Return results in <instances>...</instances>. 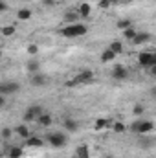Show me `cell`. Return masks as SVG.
<instances>
[{
	"label": "cell",
	"instance_id": "cell-1",
	"mask_svg": "<svg viewBox=\"0 0 156 158\" xmlns=\"http://www.w3.org/2000/svg\"><path fill=\"white\" fill-rule=\"evenodd\" d=\"M88 31V28L84 26V24H68L66 28H63L61 30V35L63 37H66V39H76V37H81V35H84Z\"/></svg>",
	"mask_w": 156,
	"mask_h": 158
},
{
	"label": "cell",
	"instance_id": "cell-2",
	"mask_svg": "<svg viewBox=\"0 0 156 158\" xmlns=\"http://www.w3.org/2000/svg\"><path fill=\"white\" fill-rule=\"evenodd\" d=\"M138 63H140V66L142 68H156V55L153 52H142L140 55H138Z\"/></svg>",
	"mask_w": 156,
	"mask_h": 158
},
{
	"label": "cell",
	"instance_id": "cell-3",
	"mask_svg": "<svg viewBox=\"0 0 156 158\" xmlns=\"http://www.w3.org/2000/svg\"><path fill=\"white\" fill-rule=\"evenodd\" d=\"M154 129V123L151 119H138L132 123V131L138 132V134H147V132H153Z\"/></svg>",
	"mask_w": 156,
	"mask_h": 158
},
{
	"label": "cell",
	"instance_id": "cell-4",
	"mask_svg": "<svg viewBox=\"0 0 156 158\" xmlns=\"http://www.w3.org/2000/svg\"><path fill=\"white\" fill-rule=\"evenodd\" d=\"M92 81H94V74H92L90 70H84V72L77 74L72 81H68L66 85H68V86H76V85H86V83H92Z\"/></svg>",
	"mask_w": 156,
	"mask_h": 158
},
{
	"label": "cell",
	"instance_id": "cell-5",
	"mask_svg": "<svg viewBox=\"0 0 156 158\" xmlns=\"http://www.w3.org/2000/svg\"><path fill=\"white\" fill-rule=\"evenodd\" d=\"M48 142L53 147H64L68 142V136L64 132H51V134H48Z\"/></svg>",
	"mask_w": 156,
	"mask_h": 158
},
{
	"label": "cell",
	"instance_id": "cell-6",
	"mask_svg": "<svg viewBox=\"0 0 156 158\" xmlns=\"http://www.w3.org/2000/svg\"><path fill=\"white\" fill-rule=\"evenodd\" d=\"M20 90V85L18 83H15V81H4V83H0V94L2 96H11V94H17Z\"/></svg>",
	"mask_w": 156,
	"mask_h": 158
},
{
	"label": "cell",
	"instance_id": "cell-7",
	"mask_svg": "<svg viewBox=\"0 0 156 158\" xmlns=\"http://www.w3.org/2000/svg\"><path fill=\"white\" fill-rule=\"evenodd\" d=\"M42 112H44V109H42L40 105H31V107H28L26 112H24V121H26V123H28V121H35Z\"/></svg>",
	"mask_w": 156,
	"mask_h": 158
},
{
	"label": "cell",
	"instance_id": "cell-8",
	"mask_svg": "<svg viewBox=\"0 0 156 158\" xmlns=\"http://www.w3.org/2000/svg\"><path fill=\"white\" fill-rule=\"evenodd\" d=\"M112 79H116V81H125V79H129V72H127V68H123L121 64H116L114 68H112Z\"/></svg>",
	"mask_w": 156,
	"mask_h": 158
},
{
	"label": "cell",
	"instance_id": "cell-9",
	"mask_svg": "<svg viewBox=\"0 0 156 158\" xmlns=\"http://www.w3.org/2000/svg\"><path fill=\"white\" fill-rule=\"evenodd\" d=\"M151 39H153V35H151L149 31H142V33H136V35H134V39L130 40V42H132V44H136V46H140V44L149 42Z\"/></svg>",
	"mask_w": 156,
	"mask_h": 158
},
{
	"label": "cell",
	"instance_id": "cell-10",
	"mask_svg": "<svg viewBox=\"0 0 156 158\" xmlns=\"http://www.w3.org/2000/svg\"><path fill=\"white\" fill-rule=\"evenodd\" d=\"M30 83H31L33 86H44V85L48 83V77H46L44 74L37 72V74H31V79H30Z\"/></svg>",
	"mask_w": 156,
	"mask_h": 158
},
{
	"label": "cell",
	"instance_id": "cell-11",
	"mask_svg": "<svg viewBox=\"0 0 156 158\" xmlns=\"http://www.w3.org/2000/svg\"><path fill=\"white\" fill-rule=\"evenodd\" d=\"M42 138H39V136H28L26 138V147H42Z\"/></svg>",
	"mask_w": 156,
	"mask_h": 158
},
{
	"label": "cell",
	"instance_id": "cell-12",
	"mask_svg": "<svg viewBox=\"0 0 156 158\" xmlns=\"http://www.w3.org/2000/svg\"><path fill=\"white\" fill-rule=\"evenodd\" d=\"M35 121L39 123L40 127H50V125L53 123V119H51V116H50V114H46V112H42V114H40L39 118L35 119Z\"/></svg>",
	"mask_w": 156,
	"mask_h": 158
},
{
	"label": "cell",
	"instance_id": "cell-13",
	"mask_svg": "<svg viewBox=\"0 0 156 158\" xmlns=\"http://www.w3.org/2000/svg\"><path fill=\"white\" fill-rule=\"evenodd\" d=\"M90 13H92V7H90L88 4H81V6H79V9H77L79 19H88Z\"/></svg>",
	"mask_w": 156,
	"mask_h": 158
},
{
	"label": "cell",
	"instance_id": "cell-14",
	"mask_svg": "<svg viewBox=\"0 0 156 158\" xmlns=\"http://www.w3.org/2000/svg\"><path fill=\"white\" fill-rule=\"evenodd\" d=\"M64 129H66L68 132H76V131L79 129V125H77V121H76V119L66 118V119H64Z\"/></svg>",
	"mask_w": 156,
	"mask_h": 158
},
{
	"label": "cell",
	"instance_id": "cell-15",
	"mask_svg": "<svg viewBox=\"0 0 156 158\" xmlns=\"http://www.w3.org/2000/svg\"><path fill=\"white\" fill-rule=\"evenodd\" d=\"M114 59H116V53H112L109 48L103 50V53H101V63H112Z\"/></svg>",
	"mask_w": 156,
	"mask_h": 158
},
{
	"label": "cell",
	"instance_id": "cell-16",
	"mask_svg": "<svg viewBox=\"0 0 156 158\" xmlns=\"http://www.w3.org/2000/svg\"><path fill=\"white\" fill-rule=\"evenodd\" d=\"M109 50L112 52V53H121L123 52V42L121 40H114V42H110V46H109Z\"/></svg>",
	"mask_w": 156,
	"mask_h": 158
},
{
	"label": "cell",
	"instance_id": "cell-17",
	"mask_svg": "<svg viewBox=\"0 0 156 158\" xmlns=\"http://www.w3.org/2000/svg\"><path fill=\"white\" fill-rule=\"evenodd\" d=\"M28 70H30L31 74H37V72H40V63H39V59H31V61L28 63Z\"/></svg>",
	"mask_w": 156,
	"mask_h": 158
},
{
	"label": "cell",
	"instance_id": "cell-18",
	"mask_svg": "<svg viewBox=\"0 0 156 158\" xmlns=\"http://www.w3.org/2000/svg\"><path fill=\"white\" fill-rule=\"evenodd\" d=\"M76 20H79L77 11H68V13L64 15V22H68V24H76Z\"/></svg>",
	"mask_w": 156,
	"mask_h": 158
},
{
	"label": "cell",
	"instance_id": "cell-19",
	"mask_svg": "<svg viewBox=\"0 0 156 158\" xmlns=\"http://www.w3.org/2000/svg\"><path fill=\"white\" fill-rule=\"evenodd\" d=\"M17 17H18V20H30V19H31V11L26 9V7H22V9H18Z\"/></svg>",
	"mask_w": 156,
	"mask_h": 158
},
{
	"label": "cell",
	"instance_id": "cell-20",
	"mask_svg": "<svg viewBox=\"0 0 156 158\" xmlns=\"http://www.w3.org/2000/svg\"><path fill=\"white\" fill-rule=\"evenodd\" d=\"M15 132H17V134H18L20 138H24V140H26V138L30 136V129H28L26 125H18V127L15 129Z\"/></svg>",
	"mask_w": 156,
	"mask_h": 158
},
{
	"label": "cell",
	"instance_id": "cell-21",
	"mask_svg": "<svg viewBox=\"0 0 156 158\" xmlns=\"http://www.w3.org/2000/svg\"><path fill=\"white\" fill-rule=\"evenodd\" d=\"M7 155H9V158H20L24 155V149H22V147H11Z\"/></svg>",
	"mask_w": 156,
	"mask_h": 158
},
{
	"label": "cell",
	"instance_id": "cell-22",
	"mask_svg": "<svg viewBox=\"0 0 156 158\" xmlns=\"http://www.w3.org/2000/svg\"><path fill=\"white\" fill-rule=\"evenodd\" d=\"M0 33H2L4 37H11V35H15V26H4Z\"/></svg>",
	"mask_w": 156,
	"mask_h": 158
},
{
	"label": "cell",
	"instance_id": "cell-23",
	"mask_svg": "<svg viewBox=\"0 0 156 158\" xmlns=\"http://www.w3.org/2000/svg\"><path fill=\"white\" fill-rule=\"evenodd\" d=\"M112 129H114V132H125L127 131V125L121 123V121H114L112 123Z\"/></svg>",
	"mask_w": 156,
	"mask_h": 158
},
{
	"label": "cell",
	"instance_id": "cell-24",
	"mask_svg": "<svg viewBox=\"0 0 156 158\" xmlns=\"http://www.w3.org/2000/svg\"><path fill=\"white\" fill-rule=\"evenodd\" d=\"M136 33H138V31H136V30H132V26H130V28H127V30H123V37H125V39H129V40L134 39V35H136Z\"/></svg>",
	"mask_w": 156,
	"mask_h": 158
},
{
	"label": "cell",
	"instance_id": "cell-25",
	"mask_svg": "<svg viewBox=\"0 0 156 158\" xmlns=\"http://www.w3.org/2000/svg\"><path fill=\"white\" fill-rule=\"evenodd\" d=\"M77 158H88V147L86 145H81V147H77Z\"/></svg>",
	"mask_w": 156,
	"mask_h": 158
},
{
	"label": "cell",
	"instance_id": "cell-26",
	"mask_svg": "<svg viewBox=\"0 0 156 158\" xmlns=\"http://www.w3.org/2000/svg\"><path fill=\"white\" fill-rule=\"evenodd\" d=\"M130 26H132V22H130L129 19H123V20L117 22V28H119V30H127V28H130Z\"/></svg>",
	"mask_w": 156,
	"mask_h": 158
},
{
	"label": "cell",
	"instance_id": "cell-27",
	"mask_svg": "<svg viewBox=\"0 0 156 158\" xmlns=\"http://www.w3.org/2000/svg\"><path fill=\"white\" fill-rule=\"evenodd\" d=\"M107 125H109V121H107L105 118H99V119H96V123H94V127H96V129H105Z\"/></svg>",
	"mask_w": 156,
	"mask_h": 158
},
{
	"label": "cell",
	"instance_id": "cell-28",
	"mask_svg": "<svg viewBox=\"0 0 156 158\" xmlns=\"http://www.w3.org/2000/svg\"><path fill=\"white\" fill-rule=\"evenodd\" d=\"M28 53L37 55V53H39V46H37V44H30V46H28Z\"/></svg>",
	"mask_w": 156,
	"mask_h": 158
},
{
	"label": "cell",
	"instance_id": "cell-29",
	"mask_svg": "<svg viewBox=\"0 0 156 158\" xmlns=\"http://www.w3.org/2000/svg\"><path fill=\"white\" fill-rule=\"evenodd\" d=\"M11 134H13V131H11L9 127H6V129H2V138H6V140H9V138H11Z\"/></svg>",
	"mask_w": 156,
	"mask_h": 158
},
{
	"label": "cell",
	"instance_id": "cell-30",
	"mask_svg": "<svg viewBox=\"0 0 156 158\" xmlns=\"http://www.w3.org/2000/svg\"><path fill=\"white\" fill-rule=\"evenodd\" d=\"M143 112H145V107H143V105H136V107H134V114H136V116H140V114H143Z\"/></svg>",
	"mask_w": 156,
	"mask_h": 158
},
{
	"label": "cell",
	"instance_id": "cell-31",
	"mask_svg": "<svg viewBox=\"0 0 156 158\" xmlns=\"http://www.w3.org/2000/svg\"><path fill=\"white\" fill-rule=\"evenodd\" d=\"M101 9H107L109 6H110V0H99V4H97Z\"/></svg>",
	"mask_w": 156,
	"mask_h": 158
},
{
	"label": "cell",
	"instance_id": "cell-32",
	"mask_svg": "<svg viewBox=\"0 0 156 158\" xmlns=\"http://www.w3.org/2000/svg\"><path fill=\"white\" fill-rule=\"evenodd\" d=\"M140 145H142V147H149V145H151V142H149V140H145V138H142V140H140Z\"/></svg>",
	"mask_w": 156,
	"mask_h": 158
},
{
	"label": "cell",
	"instance_id": "cell-33",
	"mask_svg": "<svg viewBox=\"0 0 156 158\" xmlns=\"http://www.w3.org/2000/svg\"><path fill=\"white\" fill-rule=\"evenodd\" d=\"M6 7H7V6H6V2H2V0H0V13H2V11H6Z\"/></svg>",
	"mask_w": 156,
	"mask_h": 158
},
{
	"label": "cell",
	"instance_id": "cell-34",
	"mask_svg": "<svg viewBox=\"0 0 156 158\" xmlns=\"http://www.w3.org/2000/svg\"><path fill=\"white\" fill-rule=\"evenodd\" d=\"M4 105H6V98L0 94V107H4Z\"/></svg>",
	"mask_w": 156,
	"mask_h": 158
},
{
	"label": "cell",
	"instance_id": "cell-35",
	"mask_svg": "<svg viewBox=\"0 0 156 158\" xmlns=\"http://www.w3.org/2000/svg\"><path fill=\"white\" fill-rule=\"evenodd\" d=\"M44 4H46V6H50V4H53V0H44Z\"/></svg>",
	"mask_w": 156,
	"mask_h": 158
},
{
	"label": "cell",
	"instance_id": "cell-36",
	"mask_svg": "<svg viewBox=\"0 0 156 158\" xmlns=\"http://www.w3.org/2000/svg\"><path fill=\"white\" fill-rule=\"evenodd\" d=\"M119 2H121V4H125V2H130V0H117V4H119Z\"/></svg>",
	"mask_w": 156,
	"mask_h": 158
},
{
	"label": "cell",
	"instance_id": "cell-37",
	"mask_svg": "<svg viewBox=\"0 0 156 158\" xmlns=\"http://www.w3.org/2000/svg\"><path fill=\"white\" fill-rule=\"evenodd\" d=\"M103 158H114V156H110V155H109V156H103Z\"/></svg>",
	"mask_w": 156,
	"mask_h": 158
},
{
	"label": "cell",
	"instance_id": "cell-38",
	"mask_svg": "<svg viewBox=\"0 0 156 158\" xmlns=\"http://www.w3.org/2000/svg\"><path fill=\"white\" fill-rule=\"evenodd\" d=\"M0 59H2V50H0Z\"/></svg>",
	"mask_w": 156,
	"mask_h": 158
}]
</instances>
